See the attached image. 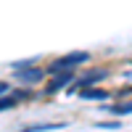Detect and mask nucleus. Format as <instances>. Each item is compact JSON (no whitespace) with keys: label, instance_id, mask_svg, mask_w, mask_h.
<instances>
[{"label":"nucleus","instance_id":"f257e3e1","mask_svg":"<svg viewBox=\"0 0 132 132\" xmlns=\"http://www.w3.org/2000/svg\"><path fill=\"white\" fill-rule=\"evenodd\" d=\"M90 61V53L87 50H77V53H66V56L50 61V74H58V71H74L77 66H82Z\"/></svg>","mask_w":132,"mask_h":132},{"label":"nucleus","instance_id":"f03ea898","mask_svg":"<svg viewBox=\"0 0 132 132\" xmlns=\"http://www.w3.org/2000/svg\"><path fill=\"white\" fill-rule=\"evenodd\" d=\"M13 79L21 82V85H37L45 79V71L37 69V66H27V69H16L13 71Z\"/></svg>","mask_w":132,"mask_h":132},{"label":"nucleus","instance_id":"7ed1b4c3","mask_svg":"<svg viewBox=\"0 0 132 132\" xmlns=\"http://www.w3.org/2000/svg\"><path fill=\"white\" fill-rule=\"evenodd\" d=\"M106 79V71L103 69H95V71H87L85 77H79V79H74L71 82V93L77 90V93H79V90H85V87H93V85H98V82H103Z\"/></svg>","mask_w":132,"mask_h":132},{"label":"nucleus","instance_id":"20e7f679","mask_svg":"<svg viewBox=\"0 0 132 132\" xmlns=\"http://www.w3.org/2000/svg\"><path fill=\"white\" fill-rule=\"evenodd\" d=\"M74 82V71H58L53 79L48 82V93L53 95V93H58L61 87H66V85H71Z\"/></svg>","mask_w":132,"mask_h":132},{"label":"nucleus","instance_id":"39448f33","mask_svg":"<svg viewBox=\"0 0 132 132\" xmlns=\"http://www.w3.org/2000/svg\"><path fill=\"white\" fill-rule=\"evenodd\" d=\"M79 98L82 101H103V98H108L106 90H90V87H85V90H79Z\"/></svg>","mask_w":132,"mask_h":132},{"label":"nucleus","instance_id":"423d86ee","mask_svg":"<svg viewBox=\"0 0 132 132\" xmlns=\"http://www.w3.org/2000/svg\"><path fill=\"white\" fill-rule=\"evenodd\" d=\"M13 103H16V95H13V93H11V95H8V93H5V95H0V111L11 108Z\"/></svg>","mask_w":132,"mask_h":132},{"label":"nucleus","instance_id":"0eeeda50","mask_svg":"<svg viewBox=\"0 0 132 132\" xmlns=\"http://www.w3.org/2000/svg\"><path fill=\"white\" fill-rule=\"evenodd\" d=\"M63 124H35V127H27L24 132H45V129H58Z\"/></svg>","mask_w":132,"mask_h":132},{"label":"nucleus","instance_id":"6e6552de","mask_svg":"<svg viewBox=\"0 0 132 132\" xmlns=\"http://www.w3.org/2000/svg\"><path fill=\"white\" fill-rule=\"evenodd\" d=\"M114 114H119V116L132 114V103H119V106H114Z\"/></svg>","mask_w":132,"mask_h":132},{"label":"nucleus","instance_id":"1a4fd4ad","mask_svg":"<svg viewBox=\"0 0 132 132\" xmlns=\"http://www.w3.org/2000/svg\"><path fill=\"white\" fill-rule=\"evenodd\" d=\"M16 95V101H24V98H29V90H19V93H13Z\"/></svg>","mask_w":132,"mask_h":132},{"label":"nucleus","instance_id":"9d476101","mask_svg":"<svg viewBox=\"0 0 132 132\" xmlns=\"http://www.w3.org/2000/svg\"><path fill=\"white\" fill-rule=\"evenodd\" d=\"M5 93H8V85H5V82H0V95H5Z\"/></svg>","mask_w":132,"mask_h":132}]
</instances>
